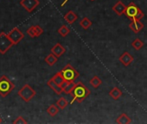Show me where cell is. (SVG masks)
Returning <instances> with one entry per match:
<instances>
[{
	"label": "cell",
	"instance_id": "1",
	"mask_svg": "<svg viewBox=\"0 0 147 124\" xmlns=\"http://www.w3.org/2000/svg\"><path fill=\"white\" fill-rule=\"evenodd\" d=\"M72 94H73V99L70 103H73L75 102L82 103L91 94V91L82 82H79L76 85L75 89H74Z\"/></svg>",
	"mask_w": 147,
	"mask_h": 124
},
{
	"label": "cell",
	"instance_id": "2",
	"mask_svg": "<svg viewBox=\"0 0 147 124\" xmlns=\"http://www.w3.org/2000/svg\"><path fill=\"white\" fill-rule=\"evenodd\" d=\"M125 14L131 21H141L144 17V12L133 2L130 3L126 6Z\"/></svg>",
	"mask_w": 147,
	"mask_h": 124
},
{
	"label": "cell",
	"instance_id": "3",
	"mask_svg": "<svg viewBox=\"0 0 147 124\" xmlns=\"http://www.w3.org/2000/svg\"><path fill=\"white\" fill-rule=\"evenodd\" d=\"M15 88L14 84L5 75L0 78V95L2 97H6L11 91Z\"/></svg>",
	"mask_w": 147,
	"mask_h": 124
},
{
	"label": "cell",
	"instance_id": "4",
	"mask_svg": "<svg viewBox=\"0 0 147 124\" xmlns=\"http://www.w3.org/2000/svg\"><path fill=\"white\" fill-rule=\"evenodd\" d=\"M61 72L65 80L69 81V82H74L80 75L79 73L77 72V70L74 67H72L70 64H67L65 66V67H63Z\"/></svg>",
	"mask_w": 147,
	"mask_h": 124
},
{
	"label": "cell",
	"instance_id": "5",
	"mask_svg": "<svg viewBox=\"0 0 147 124\" xmlns=\"http://www.w3.org/2000/svg\"><path fill=\"white\" fill-rule=\"evenodd\" d=\"M36 91L28 84L24 85L18 91V96L25 102H30L36 96Z\"/></svg>",
	"mask_w": 147,
	"mask_h": 124
},
{
	"label": "cell",
	"instance_id": "6",
	"mask_svg": "<svg viewBox=\"0 0 147 124\" xmlns=\"http://www.w3.org/2000/svg\"><path fill=\"white\" fill-rule=\"evenodd\" d=\"M13 45L14 43L9 38L7 34L4 32L0 33V53L5 54Z\"/></svg>",
	"mask_w": 147,
	"mask_h": 124
},
{
	"label": "cell",
	"instance_id": "7",
	"mask_svg": "<svg viewBox=\"0 0 147 124\" xmlns=\"http://www.w3.org/2000/svg\"><path fill=\"white\" fill-rule=\"evenodd\" d=\"M9 38L11 40V41L14 43V45L18 44L24 37V34L20 31V29H18V28H14L10 33L7 34Z\"/></svg>",
	"mask_w": 147,
	"mask_h": 124
},
{
	"label": "cell",
	"instance_id": "8",
	"mask_svg": "<svg viewBox=\"0 0 147 124\" xmlns=\"http://www.w3.org/2000/svg\"><path fill=\"white\" fill-rule=\"evenodd\" d=\"M20 5L28 12L30 13L39 5V1L38 0H22L20 2Z\"/></svg>",
	"mask_w": 147,
	"mask_h": 124
},
{
	"label": "cell",
	"instance_id": "9",
	"mask_svg": "<svg viewBox=\"0 0 147 124\" xmlns=\"http://www.w3.org/2000/svg\"><path fill=\"white\" fill-rule=\"evenodd\" d=\"M119 60L121 62L123 66L128 67V66H130V65L132 63V61L134 60V58H133V56H132L129 52L125 51V53H123L119 56Z\"/></svg>",
	"mask_w": 147,
	"mask_h": 124
},
{
	"label": "cell",
	"instance_id": "10",
	"mask_svg": "<svg viewBox=\"0 0 147 124\" xmlns=\"http://www.w3.org/2000/svg\"><path fill=\"white\" fill-rule=\"evenodd\" d=\"M43 33V29H42L41 26L39 25H35V26H31L30 28L28 29L27 30V34L34 38V37H39Z\"/></svg>",
	"mask_w": 147,
	"mask_h": 124
},
{
	"label": "cell",
	"instance_id": "11",
	"mask_svg": "<svg viewBox=\"0 0 147 124\" xmlns=\"http://www.w3.org/2000/svg\"><path fill=\"white\" fill-rule=\"evenodd\" d=\"M112 9H113V11L118 16H122L123 14H125L126 6L122 3V1L119 0V1L113 6Z\"/></svg>",
	"mask_w": 147,
	"mask_h": 124
},
{
	"label": "cell",
	"instance_id": "12",
	"mask_svg": "<svg viewBox=\"0 0 147 124\" xmlns=\"http://www.w3.org/2000/svg\"><path fill=\"white\" fill-rule=\"evenodd\" d=\"M130 29L134 33H138L144 29V24L140 21H131L129 24Z\"/></svg>",
	"mask_w": 147,
	"mask_h": 124
},
{
	"label": "cell",
	"instance_id": "13",
	"mask_svg": "<svg viewBox=\"0 0 147 124\" xmlns=\"http://www.w3.org/2000/svg\"><path fill=\"white\" fill-rule=\"evenodd\" d=\"M66 52V48L61 46L60 43H56L52 48H51V53H54L55 56H57L58 58L61 57L64 53Z\"/></svg>",
	"mask_w": 147,
	"mask_h": 124
},
{
	"label": "cell",
	"instance_id": "14",
	"mask_svg": "<svg viewBox=\"0 0 147 124\" xmlns=\"http://www.w3.org/2000/svg\"><path fill=\"white\" fill-rule=\"evenodd\" d=\"M78 18V16L73 11H69L67 13H66L64 15V19L67 22V23L69 24H72L75 23Z\"/></svg>",
	"mask_w": 147,
	"mask_h": 124
},
{
	"label": "cell",
	"instance_id": "15",
	"mask_svg": "<svg viewBox=\"0 0 147 124\" xmlns=\"http://www.w3.org/2000/svg\"><path fill=\"white\" fill-rule=\"evenodd\" d=\"M122 91L119 87H113L110 91H109V96L113 99V100H119L121 96H122Z\"/></svg>",
	"mask_w": 147,
	"mask_h": 124
},
{
	"label": "cell",
	"instance_id": "16",
	"mask_svg": "<svg viewBox=\"0 0 147 124\" xmlns=\"http://www.w3.org/2000/svg\"><path fill=\"white\" fill-rule=\"evenodd\" d=\"M47 85H48V86H49V87H50L56 94H58V95H60V94H61V93L63 92V90H62V88L61 87V85H57L56 83H55L51 79L48 81Z\"/></svg>",
	"mask_w": 147,
	"mask_h": 124
},
{
	"label": "cell",
	"instance_id": "17",
	"mask_svg": "<svg viewBox=\"0 0 147 124\" xmlns=\"http://www.w3.org/2000/svg\"><path fill=\"white\" fill-rule=\"evenodd\" d=\"M44 60H45V62L49 66V67H53L56 62H57V60H58V57L57 56H55L54 53H49L48 56H46V58L44 59Z\"/></svg>",
	"mask_w": 147,
	"mask_h": 124
},
{
	"label": "cell",
	"instance_id": "18",
	"mask_svg": "<svg viewBox=\"0 0 147 124\" xmlns=\"http://www.w3.org/2000/svg\"><path fill=\"white\" fill-rule=\"evenodd\" d=\"M116 122L119 123V124H128V123H131V118L125 113H122L116 120Z\"/></svg>",
	"mask_w": 147,
	"mask_h": 124
},
{
	"label": "cell",
	"instance_id": "19",
	"mask_svg": "<svg viewBox=\"0 0 147 124\" xmlns=\"http://www.w3.org/2000/svg\"><path fill=\"white\" fill-rule=\"evenodd\" d=\"M51 79H52L55 83H56L57 85H61V84L64 83V82L66 81L65 79H64V77H63V75H62V73H61V72L56 73L51 78Z\"/></svg>",
	"mask_w": 147,
	"mask_h": 124
},
{
	"label": "cell",
	"instance_id": "20",
	"mask_svg": "<svg viewBox=\"0 0 147 124\" xmlns=\"http://www.w3.org/2000/svg\"><path fill=\"white\" fill-rule=\"evenodd\" d=\"M89 83L91 84V85H92L94 89H97L99 86H100V85H101V84H102V80H101L98 76H94V77L90 79Z\"/></svg>",
	"mask_w": 147,
	"mask_h": 124
},
{
	"label": "cell",
	"instance_id": "21",
	"mask_svg": "<svg viewBox=\"0 0 147 124\" xmlns=\"http://www.w3.org/2000/svg\"><path fill=\"white\" fill-rule=\"evenodd\" d=\"M47 112L49 115L51 116H55L58 112H59V107L55 104H51L48 109H47Z\"/></svg>",
	"mask_w": 147,
	"mask_h": 124
},
{
	"label": "cell",
	"instance_id": "22",
	"mask_svg": "<svg viewBox=\"0 0 147 124\" xmlns=\"http://www.w3.org/2000/svg\"><path fill=\"white\" fill-rule=\"evenodd\" d=\"M93 23L91 22V20H89L88 17H84L82 19V21L80 22V26L84 29H88L91 26H92Z\"/></svg>",
	"mask_w": 147,
	"mask_h": 124
},
{
	"label": "cell",
	"instance_id": "23",
	"mask_svg": "<svg viewBox=\"0 0 147 124\" xmlns=\"http://www.w3.org/2000/svg\"><path fill=\"white\" fill-rule=\"evenodd\" d=\"M76 84H75L74 82H68L67 85L63 88V92L65 94H72L74 89H75V86H76Z\"/></svg>",
	"mask_w": 147,
	"mask_h": 124
},
{
	"label": "cell",
	"instance_id": "24",
	"mask_svg": "<svg viewBox=\"0 0 147 124\" xmlns=\"http://www.w3.org/2000/svg\"><path fill=\"white\" fill-rule=\"evenodd\" d=\"M131 47H132L135 50H139V49H141V48L144 47V42H143L140 39L137 38V39H135V40L131 42Z\"/></svg>",
	"mask_w": 147,
	"mask_h": 124
},
{
	"label": "cell",
	"instance_id": "25",
	"mask_svg": "<svg viewBox=\"0 0 147 124\" xmlns=\"http://www.w3.org/2000/svg\"><path fill=\"white\" fill-rule=\"evenodd\" d=\"M56 105L59 107V109H64L67 105H68V102L65 97H61L57 102H56Z\"/></svg>",
	"mask_w": 147,
	"mask_h": 124
},
{
	"label": "cell",
	"instance_id": "26",
	"mask_svg": "<svg viewBox=\"0 0 147 124\" xmlns=\"http://www.w3.org/2000/svg\"><path fill=\"white\" fill-rule=\"evenodd\" d=\"M70 32V29L66 26V25H62L60 27V29H58V33L62 36V37H65L67 36Z\"/></svg>",
	"mask_w": 147,
	"mask_h": 124
},
{
	"label": "cell",
	"instance_id": "27",
	"mask_svg": "<svg viewBox=\"0 0 147 124\" xmlns=\"http://www.w3.org/2000/svg\"><path fill=\"white\" fill-rule=\"evenodd\" d=\"M14 124H26L28 123V121L23 117V116H18L17 117V119L13 121Z\"/></svg>",
	"mask_w": 147,
	"mask_h": 124
},
{
	"label": "cell",
	"instance_id": "28",
	"mask_svg": "<svg viewBox=\"0 0 147 124\" xmlns=\"http://www.w3.org/2000/svg\"><path fill=\"white\" fill-rule=\"evenodd\" d=\"M2 122H3V121H2V118L0 117V123H2Z\"/></svg>",
	"mask_w": 147,
	"mask_h": 124
},
{
	"label": "cell",
	"instance_id": "29",
	"mask_svg": "<svg viewBox=\"0 0 147 124\" xmlns=\"http://www.w3.org/2000/svg\"><path fill=\"white\" fill-rule=\"evenodd\" d=\"M91 1H94V0H91Z\"/></svg>",
	"mask_w": 147,
	"mask_h": 124
}]
</instances>
